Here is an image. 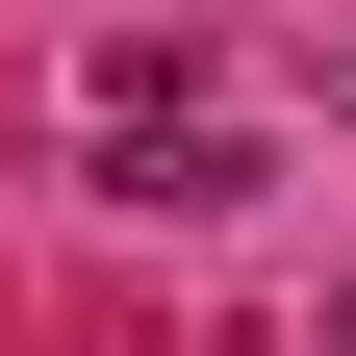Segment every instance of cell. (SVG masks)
Listing matches in <instances>:
<instances>
[{
    "label": "cell",
    "mask_w": 356,
    "mask_h": 356,
    "mask_svg": "<svg viewBox=\"0 0 356 356\" xmlns=\"http://www.w3.org/2000/svg\"><path fill=\"white\" fill-rule=\"evenodd\" d=\"M331 127H356V26H331Z\"/></svg>",
    "instance_id": "obj_3"
},
{
    "label": "cell",
    "mask_w": 356,
    "mask_h": 356,
    "mask_svg": "<svg viewBox=\"0 0 356 356\" xmlns=\"http://www.w3.org/2000/svg\"><path fill=\"white\" fill-rule=\"evenodd\" d=\"M229 102V51L204 26H102V76H76V153H127V127H204Z\"/></svg>",
    "instance_id": "obj_2"
},
{
    "label": "cell",
    "mask_w": 356,
    "mask_h": 356,
    "mask_svg": "<svg viewBox=\"0 0 356 356\" xmlns=\"http://www.w3.org/2000/svg\"><path fill=\"white\" fill-rule=\"evenodd\" d=\"M305 356H356V305H331V331H305Z\"/></svg>",
    "instance_id": "obj_4"
},
{
    "label": "cell",
    "mask_w": 356,
    "mask_h": 356,
    "mask_svg": "<svg viewBox=\"0 0 356 356\" xmlns=\"http://www.w3.org/2000/svg\"><path fill=\"white\" fill-rule=\"evenodd\" d=\"M254 178H280V153H254V127L204 102V127H127V153H102V204H127V229H229Z\"/></svg>",
    "instance_id": "obj_1"
}]
</instances>
